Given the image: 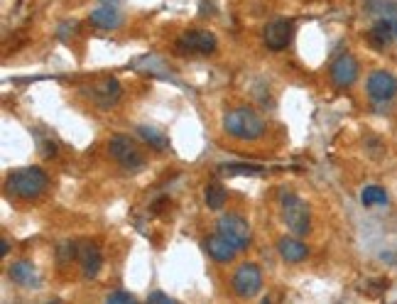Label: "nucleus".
Wrapping results in <instances>:
<instances>
[{
    "instance_id": "423d86ee",
    "label": "nucleus",
    "mask_w": 397,
    "mask_h": 304,
    "mask_svg": "<svg viewBox=\"0 0 397 304\" xmlns=\"http://www.w3.org/2000/svg\"><path fill=\"white\" fill-rule=\"evenodd\" d=\"M216 231L221 236H226L238 251H245L250 246V223L243 216H238V213H226V216L218 218Z\"/></svg>"
},
{
    "instance_id": "0eeeda50",
    "label": "nucleus",
    "mask_w": 397,
    "mask_h": 304,
    "mask_svg": "<svg viewBox=\"0 0 397 304\" xmlns=\"http://www.w3.org/2000/svg\"><path fill=\"white\" fill-rule=\"evenodd\" d=\"M233 292L243 300H250L262 290V272L255 263H243L236 272H233Z\"/></svg>"
},
{
    "instance_id": "4be33fe9",
    "label": "nucleus",
    "mask_w": 397,
    "mask_h": 304,
    "mask_svg": "<svg viewBox=\"0 0 397 304\" xmlns=\"http://www.w3.org/2000/svg\"><path fill=\"white\" fill-rule=\"evenodd\" d=\"M368 10L380 13L383 18L395 20L397 22V3H393V0H368Z\"/></svg>"
},
{
    "instance_id": "f257e3e1",
    "label": "nucleus",
    "mask_w": 397,
    "mask_h": 304,
    "mask_svg": "<svg viewBox=\"0 0 397 304\" xmlns=\"http://www.w3.org/2000/svg\"><path fill=\"white\" fill-rule=\"evenodd\" d=\"M223 131L238 140H257L265 133V121L253 108L238 106L223 116Z\"/></svg>"
},
{
    "instance_id": "4468645a",
    "label": "nucleus",
    "mask_w": 397,
    "mask_h": 304,
    "mask_svg": "<svg viewBox=\"0 0 397 304\" xmlns=\"http://www.w3.org/2000/svg\"><path fill=\"white\" fill-rule=\"evenodd\" d=\"M395 20H388V18H380L378 22L370 27V32H368V39H370V44H373L375 49H383V47H388L390 42L397 37V27H395Z\"/></svg>"
},
{
    "instance_id": "f03ea898",
    "label": "nucleus",
    "mask_w": 397,
    "mask_h": 304,
    "mask_svg": "<svg viewBox=\"0 0 397 304\" xmlns=\"http://www.w3.org/2000/svg\"><path fill=\"white\" fill-rule=\"evenodd\" d=\"M49 184V177L44 174V169L39 167H25V169H15L8 179H5V189L8 194H13L15 199H37L39 194H44Z\"/></svg>"
},
{
    "instance_id": "9b49d317",
    "label": "nucleus",
    "mask_w": 397,
    "mask_h": 304,
    "mask_svg": "<svg viewBox=\"0 0 397 304\" xmlns=\"http://www.w3.org/2000/svg\"><path fill=\"white\" fill-rule=\"evenodd\" d=\"M356 79H358V62L351 54L336 57L334 64H331V81L339 88H346L351 84H356Z\"/></svg>"
},
{
    "instance_id": "2eb2a0df",
    "label": "nucleus",
    "mask_w": 397,
    "mask_h": 304,
    "mask_svg": "<svg viewBox=\"0 0 397 304\" xmlns=\"http://www.w3.org/2000/svg\"><path fill=\"white\" fill-rule=\"evenodd\" d=\"M277 251H280L282 260H287V263H302V260H307V256H309V248L300 241V236L280 238Z\"/></svg>"
},
{
    "instance_id": "bb28decb",
    "label": "nucleus",
    "mask_w": 397,
    "mask_h": 304,
    "mask_svg": "<svg viewBox=\"0 0 397 304\" xmlns=\"http://www.w3.org/2000/svg\"><path fill=\"white\" fill-rule=\"evenodd\" d=\"M101 5H111V8H121L123 0H101Z\"/></svg>"
},
{
    "instance_id": "b1692460",
    "label": "nucleus",
    "mask_w": 397,
    "mask_h": 304,
    "mask_svg": "<svg viewBox=\"0 0 397 304\" xmlns=\"http://www.w3.org/2000/svg\"><path fill=\"white\" fill-rule=\"evenodd\" d=\"M106 302H113V304H126V302H135V295L130 292H111Z\"/></svg>"
},
{
    "instance_id": "f8f14e48",
    "label": "nucleus",
    "mask_w": 397,
    "mask_h": 304,
    "mask_svg": "<svg viewBox=\"0 0 397 304\" xmlns=\"http://www.w3.org/2000/svg\"><path fill=\"white\" fill-rule=\"evenodd\" d=\"M76 260L81 263V272H83V277H86V280H93V277H96L98 272H101V267H103L101 251H98V246H96V243H91V241L79 243Z\"/></svg>"
},
{
    "instance_id": "ddd939ff",
    "label": "nucleus",
    "mask_w": 397,
    "mask_h": 304,
    "mask_svg": "<svg viewBox=\"0 0 397 304\" xmlns=\"http://www.w3.org/2000/svg\"><path fill=\"white\" fill-rule=\"evenodd\" d=\"M203 243H206L208 256H211L216 263H231L233 258L238 256V248L233 246V243L228 241L226 236H221L218 231H216V236H208Z\"/></svg>"
},
{
    "instance_id": "a211bd4d",
    "label": "nucleus",
    "mask_w": 397,
    "mask_h": 304,
    "mask_svg": "<svg viewBox=\"0 0 397 304\" xmlns=\"http://www.w3.org/2000/svg\"><path fill=\"white\" fill-rule=\"evenodd\" d=\"M137 136L157 152H165L167 147H170V138H167L157 126H137Z\"/></svg>"
},
{
    "instance_id": "f3484780",
    "label": "nucleus",
    "mask_w": 397,
    "mask_h": 304,
    "mask_svg": "<svg viewBox=\"0 0 397 304\" xmlns=\"http://www.w3.org/2000/svg\"><path fill=\"white\" fill-rule=\"evenodd\" d=\"M91 22L101 29H118L123 22V15L118 13V8H111V5H101L91 13Z\"/></svg>"
},
{
    "instance_id": "dca6fc26",
    "label": "nucleus",
    "mask_w": 397,
    "mask_h": 304,
    "mask_svg": "<svg viewBox=\"0 0 397 304\" xmlns=\"http://www.w3.org/2000/svg\"><path fill=\"white\" fill-rule=\"evenodd\" d=\"M10 280L20 287H39V275L29 260H18L10 265Z\"/></svg>"
},
{
    "instance_id": "6e6552de",
    "label": "nucleus",
    "mask_w": 397,
    "mask_h": 304,
    "mask_svg": "<svg viewBox=\"0 0 397 304\" xmlns=\"http://www.w3.org/2000/svg\"><path fill=\"white\" fill-rule=\"evenodd\" d=\"M292 34H295V22L292 20H272V22L265 25L262 29V39H265V47L272 49V52H282L287 49V44L292 42Z\"/></svg>"
},
{
    "instance_id": "20e7f679",
    "label": "nucleus",
    "mask_w": 397,
    "mask_h": 304,
    "mask_svg": "<svg viewBox=\"0 0 397 304\" xmlns=\"http://www.w3.org/2000/svg\"><path fill=\"white\" fill-rule=\"evenodd\" d=\"M108 152H111V157L116 159L123 169H128V172H137V169H142V164H145V154L140 152V147L128 136H113L111 140H108Z\"/></svg>"
},
{
    "instance_id": "6ab92c4d",
    "label": "nucleus",
    "mask_w": 397,
    "mask_h": 304,
    "mask_svg": "<svg viewBox=\"0 0 397 304\" xmlns=\"http://www.w3.org/2000/svg\"><path fill=\"white\" fill-rule=\"evenodd\" d=\"M218 174H223V177H257V174H262V169L255 167V164L228 162V164H218Z\"/></svg>"
},
{
    "instance_id": "9d476101",
    "label": "nucleus",
    "mask_w": 397,
    "mask_h": 304,
    "mask_svg": "<svg viewBox=\"0 0 397 304\" xmlns=\"http://www.w3.org/2000/svg\"><path fill=\"white\" fill-rule=\"evenodd\" d=\"M365 91L373 101H390L397 96V79L390 72H373L365 81Z\"/></svg>"
},
{
    "instance_id": "aec40b11",
    "label": "nucleus",
    "mask_w": 397,
    "mask_h": 304,
    "mask_svg": "<svg viewBox=\"0 0 397 304\" xmlns=\"http://www.w3.org/2000/svg\"><path fill=\"white\" fill-rule=\"evenodd\" d=\"M228 199V192L223 184L213 182L206 187V194H203V201H206V206L211 209V211H218V209H223V204H226Z\"/></svg>"
},
{
    "instance_id": "1a4fd4ad",
    "label": "nucleus",
    "mask_w": 397,
    "mask_h": 304,
    "mask_svg": "<svg viewBox=\"0 0 397 304\" xmlns=\"http://www.w3.org/2000/svg\"><path fill=\"white\" fill-rule=\"evenodd\" d=\"M86 93L98 108L108 111V108H113L118 101H121L123 88H121V84H118L116 79H101V81L91 84V88H88Z\"/></svg>"
},
{
    "instance_id": "5701e85b",
    "label": "nucleus",
    "mask_w": 397,
    "mask_h": 304,
    "mask_svg": "<svg viewBox=\"0 0 397 304\" xmlns=\"http://www.w3.org/2000/svg\"><path fill=\"white\" fill-rule=\"evenodd\" d=\"M79 256V243H72V241H62L57 246V258L62 265H67V263H72L74 258Z\"/></svg>"
},
{
    "instance_id": "39448f33",
    "label": "nucleus",
    "mask_w": 397,
    "mask_h": 304,
    "mask_svg": "<svg viewBox=\"0 0 397 304\" xmlns=\"http://www.w3.org/2000/svg\"><path fill=\"white\" fill-rule=\"evenodd\" d=\"M175 47L180 54H189L191 57V54H213L218 42L208 29H187L177 37Z\"/></svg>"
},
{
    "instance_id": "a878e982",
    "label": "nucleus",
    "mask_w": 397,
    "mask_h": 304,
    "mask_svg": "<svg viewBox=\"0 0 397 304\" xmlns=\"http://www.w3.org/2000/svg\"><path fill=\"white\" fill-rule=\"evenodd\" d=\"M8 251H10V241L3 238V241H0V256H8Z\"/></svg>"
},
{
    "instance_id": "7ed1b4c3",
    "label": "nucleus",
    "mask_w": 397,
    "mask_h": 304,
    "mask_svg": "<svg viewBox=\"0 0 397 304\" xmlns=\"http://www.w3.org/2000/svg\"><path fill=\"white\" fill-rule=\"evenodd\" d=\"M280 206H282V221H285V226L295 236L302 238L311 231V213L309 206L304 204V199H300L297 194H282Z\"/></svg>"
},
{
    "instance_id": "393cba45",
    "label": "nucleus",
    "mask_w": 397,
    "mask_h": 304,
    "mask_svg": "<svg viewBox=\"0 0 397 304\" xmlns=\"http://www.w3.org/2000/svg\"><path fill=\"white\" fill-rule=\"evenodd\" d=\"M147 300H150V302H157V304H172V302H175L170 295H165V292H152V295L147 297Z\"/></svg>"
},
{
    "instance_id": "412c9836",
    "label": "nucleus",
    "mask_w": 397,
    "mask_h": 304,
    "mask_svg": "<svg viewBox=\"0 0 397 304\" xmlns=\"http://www.w3.org/2000/svg\"><path fill=\"white\" fill-rule=\"evenodd\" d=\"M361 201H363L365 206H383V204H388V192H385L383 187H378V184H370V187H365L363 194H361Z\"/></svg>"
}]
</instances>
